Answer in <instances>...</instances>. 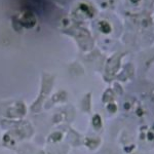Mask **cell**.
Segmentation results:
<instances>
[{"label":"cell","mask_w":154,"mask_h":154,"mask_svg":"<svg viewBox=\"0 0 154 154\" xmlns=\"http://www.w3.org/2000/svg\"><path fill=\"white\" fill-rule=\"evenodd\" d=\"M94 124H95V126H100L101 125V122H100V117L99 116H96L95 118H94Z\"/></svg>","instance_id":"cell-3"},{"label":"cell","mask_w":154,"mask_h":154,"mask_svg":"<svg viewBox=\"0 0 154 154\" xmlns=\"http://www.w3.org/2000/svg\"><path fill=\"white\" fill-rule=\"evenodd\" d=\"M100 29H101L102 32H105V33H109L111 31V27L106 22H101L100 23Z\"/></svg>","instance_id":"cell-2"},{"label":"cell","mask_w":154,"mask_h":154,"mask_svg":"<svg viewBox=\"0 0 154 154\" xmlns=\"http://www.w3.org/2000/svg\"><path fill=\"white\" fill-rule=\"evenodd\" d=\"M34 24H35V18H34V16L32 14H30V12L25 14L24 17H23V19H22V25H24L27 28H30Z\"/></svg>","instance_id":"cell-1"},{"label":"cell","mask_w":154,"mask_h":154,"mask_svg":"<svg viewBox=\"0 0 154 154\" xmlns=\"http://www.w3.org/2000/svg\"><path fill=\"white\" fill-rule=\"evenodd\" d=\"M131 1H132V2H134V3H137V2L139 1V0H131Z\"/></svg>","instance_id":"cell-4"}]
</instances>
